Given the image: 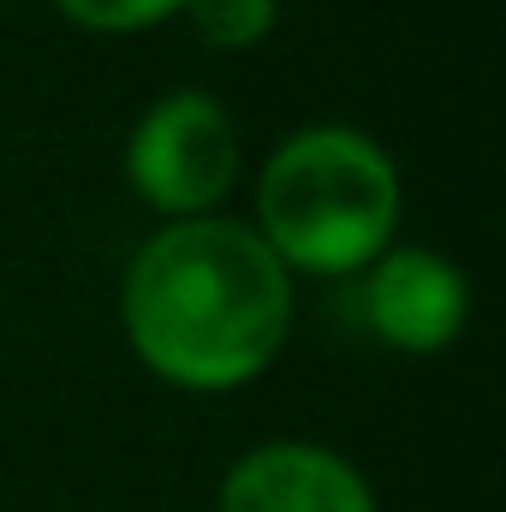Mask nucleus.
I'll list each match as a JSON object with an SVG mask.
<instances>
[{
	"label": "nucleus",
	"mask_w": 506,
	"mask_h": 512,
	"mask_svg": "<svg viewBox=\"0 0 506 512\" xmlns=\"http://www.w3.org/2000/svg\"><path fill=\"white\" fill-rule=\"evenodd\" d=\"M239 126L209 90L155 96L126 137V185L161 221H197L239 185Z\"/></svg>",
	"instance_id": "nucleus-3"
},
{
	"label": "nucleus",
	"mask_w": 506,
	"mask_h": 512,
	"mask_svg": "<svg viewBox=\"0 0 506 512\" xmlns=\"http://www.w3.org/2000/svg\"><path fill=\"white\" fill-rule=\"evenodd\" d=\"M215 512H376V489L322 441H262L227 465Z\"/></svg>",
	"instance_id": "nucleus-5"
},
{
	"label": "nucleus",
	"mask_w": 506,
	"mask_h": 512,
	"mask_svg": "<svg viewBox=\"0 0 506 512\" xmlns=\"http://www.w3.org/2000/svg\"><path fill=\"white\" fill-rule=\"evenodd\" d=\"M179 18L197 30L203 48L239 54V48L268 42V30L280 24V0H185Z\"/></svg>",
	"instance_id": "nucleus-6"
},
{
	"label": "nucleus",
	"mask_w": 506,
	"mask_h": 512,
	"mask_svg": "<svg viewBox=\"0 0 506 512\" xmlns=\"http://www.w3.org/2000/svg\"><path fill=\"white\" fill-rule=\"evenodd\" d=\"M66 24L90 30V36H143L167 18H179L185 0H54Z\"/></svg>",
	"instance_id": "nucleus-7"
},
{
	"label": "nucleus",
	"mask_w": 506,
	"mask_h": 512,
	"mask_svg": "<svg viewBox=\"0 0 506 512\" xmlns=\"http://www.w3.org/2000/svg\"><path fill=\"white\" fill-rule=\"evenodd\" d=\"M399 203V167L370 131L304 126L262 161L251 227L286 274L346 280L399 245Z\"/></svg>",
	"instance_id": "nucleus-2"
},
{
	"label": "nucleus",
	"mask_w": 506,
	"mask_h": 512,
	"mask_svg": "<svg viewBox=\"0 0 506 512\" xmlns=\"http://www.w3.org/2000/svg\"><path fill=\"white\" fill-rule=\"evenodd\" d=\"M120 322L149 376L227 393L280 358L292 334V274L251 221H161L126 262Z\"/></svg>",
	"instance_id": "nucleus-1"
},
{
	"label": "nucleus",
	"mask_w": 506,
	"mask_h": 512,
	"mask_svg": "<svg viewBox=\"0 0 506 512\" xmlns=\"http://www.w3.org/2000/svg\"><path fill=\"white\" fill-rule=\"evenodd\" d=\"M364 322L381 346L435 358L471 322V280L435 245H387L364 268Z\"/></svg>",
	"instance_id": "nucleus-4"
}]
</instances>
